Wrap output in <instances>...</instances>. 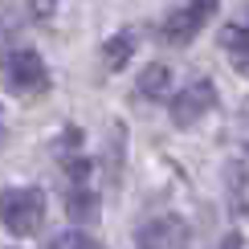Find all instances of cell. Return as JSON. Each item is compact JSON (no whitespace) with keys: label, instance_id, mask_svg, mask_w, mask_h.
Here are the masks:
<instances>
[{"label":"cell","instance_id":"6da1fadb","mask_svg":"<svg viewBox=\"0 0 249 249\" xmlns=\"http://www.w3.org/2000/svg\"><path fill=\"white\" fill-rule=\"evenodd\" d=\"M0 221L13 237H33L45 221V192L41 188H0Z\"/></svg>","mask_w":249,"mask_h":249},{"label":"cell","instance_id":"7a4b0ae2","mask_svg":"<svg viewBox=\"0 0 249 249\" xmlns=\"http://www.w3.org/2000/svg\"><path fill=\"white\" fill-rule=\"evenodd\" d=\"M0 78H4V90L17 98H25V94L37 98L49 90V70L37 49H13L4 57V66H0Z\"/></svg>","mask_w":249,"mask_h":249},{"label":"cell","instance_id":"3957f363","mask_svg":"<svg viewBox=\"0 0 249 249\" xmlns=\"http://www.w3.org/2000/svg\"><path fill=\"white\" fill-rule=\"evenodd\" d=\"M216 8H221V0H184L180 8H172V13L163 17V29H160L163 41H172V45L192 41V37L216 17Z\"/></svg>","mask_w":249,"mask_h":249},{"label":"cell","instance_id":"277c9868","mask_svg":"<svg viewBox=\"0 0 249 249\" xmlns=\"http://www.w3.org/2000/svg\"><path fill=\"white\" fill-rule=\"evenodd\" d=\"M213 107H216V86L209 78H200V82L184 86L180 94L172 98V123H176V127H192V123L204 119Z\"/></svg>","mask_w":249,"mask_h":249},{"label":"cell","instance_id":"5b68a950","mask_svg":"<svg viewBox=\"0 0 249 249\" xmlns=\"http://www.w3.org/2000/svg\"><path fill=\"white\" fill-rule=\"evenodd\" d=\"M188 241V225L180 216H155L139 229V249H180Z\"/></svg>","mask_w":249,"mask_h":249},{"label":"cell","instance_id":"8992f818","mask_svg":"<svg viewBox=\"0 0 249 249\" xmlns=\"http://www.w3.org/2000/svg\"><path fill=\"white\" fill-rule=\"evenodd\" d=\"M135 45H139V37H135L131 29H127V33H115L107 45H102V66H107V70H123L135 57Z\"/></svg>","mask_w":249,"mask_h":249},{"label":"cell","instance_id":"52a82bcc","mask_svg":"<svg viewBox=\"0 0 249 249\" xmlns=\"http://www.w3.org/2000/svg\"><path fill=\"white\" fill-rule=\"evenodd\" d=\"M221 45L229 49L233 66L241 70V74H249V29H245V25H229V29H221Z\"/></svg>","mask_w":249,"mask_h":249},{"label":"cell","instance_id":"ba28073f","mask_svg":"<svg viewBox=\"0 0 249 249\" xmlns=\"http://www.w3.org/2000/svg\"><path fill=\"white\" fill-rule=\"evenodd\" d=\"M66 213H70V221H98V196L90 192L86 184H78V188L66 196Z\"/></svg>","mask_w":249,"mask_h":249},{"label":"cell","instance_id":"9c48e42d","mask_svg":"<svg viewBox=\"0 0 249 249\" xmlns=\"http://www.w3.org/2000/svg\"><path fill=\"white\" fill-rule=\"evenodd\" d=\"M168 78H172L168 66H160V61H155V66H147V70L139 74V94H143V98H163Z\"/></svg>","mask_w":249,"mask_h":249},{"label":"cell","instance_id":"30bf717a","mask_svg":"<svg viewBox=\"0 0 249 249\" xmlns=\"http://www.w3.org/2000/svg\"><path fill=\"white\" fill-rule=\"evenodd\" d=\"M49 249H94V241H90L86 233H57L53 241H49Z\"/></svg>","mask_w":249,"mask_h":249},{"label":"cell","instance_id":"8fae6325","mask_svg":"<svg viewBox=\"0 0 249 249\" xmlns=\"http://www.w3.org/2000/svg\"><path fill=\"white\" fill-rule=\"evenodd\" d=\"M29 13H33L37 20H49L57 13V0H29Z\"/></svg>","mask_w":249,"mask_h":249},{"label":"cell","instance_id":"7c38bea8","mask_svg":"<svg viewBox=\"0 0 249 249\" xmlns=\"http://www.w3.org/2000/svg\"><path fill=\"white\" fill-rule=\"evenodd\" d=\"M221 249H245V237L241 233H229V237H225V245Z\"/></svg>","mask_w":249,"mask_h":249},{"label":"cell","instance_id":"4fadbf2b","mask_svg":"<svg viewBox=\"0 0 249 249\" xmlns=\"http://www.w3.org/2000/svg\"><path fill=\"white\" fill-rule=\"evenodd\" d=\"M245 29H249V13H245Z\"/></svg>","mask_w":249,"mask_h":249}]
</instances>
